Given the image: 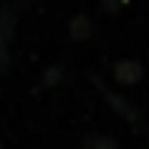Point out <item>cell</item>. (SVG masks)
<instances>
[{
    "label": "cell",
    "instance_id": "obj_1",
    "mask_svg": "<svg viewBox=\"0 0 149 149\" xmlns=\"http://www.w3.org/2000/svg\"><path fill=\"white\" fill-rule=\"evenodd\" d=\"M116 79L119 82H137L140 79V64L137 61H122V64H116Z\"/></svg>",
    "mask_w": 149,
    "mask_h": 149
},
{
    "label": "cell",
    "instance_id": "obj_2",
    "mask_svg": "<svg viewBox=\"0 0 149 149\" xmlns=\"http://www.w3.org/2000/svg\"><path fill=\"white\" fill-rule=\"evenodd\" d=\"M70 33H73L76 40L88 37V22H85V18H76V22H73V28H70Z\"/></svg>",
    "mask_w": 149,
    "mask_h": 149
}]
</instances>
